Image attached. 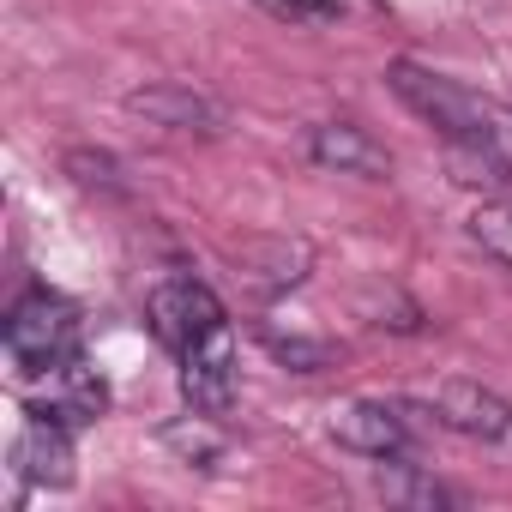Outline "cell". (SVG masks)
Segmentation results:
<instances>
[{
	"mask_svg": "<svg viewBox=\"0 0 512 512\" xmlns=\"http://www.w3.org/2000/svg\"><path fill=\"white\" fill-rule=\"evenodd\" d=\"M386 85H392V97H398L416 121H428L452 151H500L494 115H488L458 79H446V73H434V67H422V61H392V67H386Z\"/></svg>",
	"mask_w": 512,
	"mask_h": 512,
	"instance_id": "obj_1",
	"label": "cell"
},
{
	"mask_svg": "<svg viewBox=\"0 0 512 512\" xmlns=\"http://www.w3.org/2000/svg\"><path fill=\"white\" fill-rule=\"evenodd\" d=\"M79 338H85V320L61 290H25L7 314V356L25 374H55L61 362H73Z\"/></svg>",
	"mask_w": 512,
	"mask_h": 512,
	"instance_id": "obj_2",
	"label": "cell"
},
{
	"mask_svg": "<svg viewBox=\"0 0 512 512\" xmlns=\"http://www.w3.org/2000/svg\"><path fill=\"white\" fill-rule=\"evenodd\" d=\"M145 320H151V332H157V344H163L169 356H181V350H193L199 338H211L217 326H229V320H223V302H217L211 284H199V278H163V284L145 296Z\"/></svg>",
	"mask_w": 512,
	"mask_h": 512,
	"instance_id": "obj_3",
	"label": "cell"
},
{
	"mask_svg": "<svg viewBox=\"0 0 512 512\" xmlns=\"http://www.w3.org/2000/svg\"><path fill=\"white\" fill-rule=\"evenodd\" d=\"M326 434H332L344 452L380 458V464H386V458H410V446H416V422H410V410L392 404V398H344V404L332 410Z\"/></svg>",
	"mask_w": 512,
	"mask_h": 512,
	"instance_id": "obj_4",
	"label": "cell"
},
{
	"mask_svg": "<svg viewBox=\"0 0 512 512\" xmlns=\"http://www.w3.org/2000/svg\"><path fill=\"white\" fill-rule=\"evenodd\" d=\"M434 416H440V428H452L476 446H512V404L500 392H488L482 380H440Z\"/></svg>",
	"mask_w": 512,
	"mask_h": 512,
	"instance_id": "obj_5",
	"label": "cell"
},
{
	"mask_svg": "<svg viewBox=\"0 0 512 512\" xmlns=\"http://www.w3.org/2000/svg\"><path fill=\"white\" fill-rule=\"evenodd\" d=\"M175 362H181V398L193 410H205V416H229L235 410V386L241 380H235V338H229V326H217L211 338H199Z\"/></svg>",
	"mask_w": 512,
	"mask_h": 512,
	"instance_id": "obj_6",
	"label": "cell"
},
{
	"mask_svg": "<svg viewBox=\"0 0 512 512\" xmlns=\"http://www.w3.org/2000/svg\"><path fill=\"white\" fill-rule=\"evenodd\" d=\"M13 470H19V482L67 488L73 482V428L31 410L25 428H19V440H13Z\"/></svg>",
	"mask_w": 512,
	"mask_h": 512,
	"instance_id": "obj_7",
	"label": "cell"
},
{
	"mask_svg": "<svg viewBox=\"0 0 512 512\" xmlns=\"http://www.w3.org/2000/svg\"><path fill=\"white\" fill-rule=\"evenodd\" d=\"M308 157H314L320 169L362 175V181H386V175H392V151H386L368 127H356V121H320V127L308 133Z\"/></svg>",
	"mask_w": 512,
	"mask_h": 512,
	"instance_id": "obj_8",
	"label": "cell"
},
{
	"mask_svg": "<svg viewBox=\"0 0 512 512\" xmlns=\"http://www.w3.org/2000/svg\"><path fill=\"white\" fill-rule=\"evenodd\" d=\"M127 109L145 115L151 127H169V133H223V103L193 91V85H145V91H127Z\"/></svg>",
	"mask_w": 512,
	"mask_h": 512,
	"instance_id": "obj_9",
	"label": "cell"
},
{
	"mask_svg": "<svg viewBox=\"0 0 512 512\" xmlns=\"http://www.w3.org/2000/svg\"><path fill=\"white\" fill-rule=\"evenodd\" d=\"M235 266H241L235 278H241L247 296L272 302V296H284L308 278V241H253V247H241Z\"/></svg>",
	"mask_w": 512,
	"mask_h": 512,
	"instance_id": "obj_10",
	"label": "cell"
},
{
	"mask_svg": "<svg viewBox=\"0 0 512 512\" xmlns=\"http://www.w3.org/2000/svg\"><path fill=\"white\" fill-rule=\"evenodd\" d=\"M31 410H37V416H55V422H67V428H85V422H97V416L109 410V386H103L97 368H85V362L73 356V362H61V368L49 374V398L31 404Z\"/></svg>",
	"mask_w": 512,
	"mask_h": 512,
	"instance_id": "obj_11",
	"label": "cell"
},
{
	"mask_svg": "<svg viewBox=\"0 0 512 512\" xmlns=\"http://www.w3.org/2000/svg\"><path fill=\"white\" fill-rule=\"evenodd\" d=\"M223 416H205V410H193V416H181V422H169L163 428V446L187 464V470H217L223 458H229V440H223V428H217Z\"/></svg>",
	"mask_w": 512,
	"mask_h": 512,
	"instance_id": "obj_12",
	"label": "cell"
},
{
	"mask_svg": "<svg viewBox=\"0 0 512 512\" xmlns=\"http://www.w3.org/2000/svg\"><path fill=\"white\" fill-rule=\"evenodd\" d=\"M374 488H380V500H392V506H464L458 488H446L440 476H428V470H416V464H404V458H386V470L374 476Z\"/></svg>",
	"mask_w": 512,
	"mask_h": 512,
	"instance_id": "obj_13",
	"label": "cell"
},
{
	"mask_svg": "<svg viewBox=\"0 0 512 512\" xmlns=\"http://www.w3.org/2000/svg\"><path fill=\"white\" fill-rule=\"evenodd\" d=\"M470 241L488 253V260L512 266V187L494 193V199H482V205L470 211Z\"/></svg>",
	"mask_w": 512,
	"mask_h": 512,
	"instance_id": "obj_14",
	"label": "cell"
},
{
	"mask_svg": "<svg viewBox=\"0 0 512 512\" xmlns=\"http://www.w3.org/2000/svg\"><path fill=\"white\" fill-rule=\"evenodd\" d=\"M266 350H272L278 362H290L296 374H320V368L338 362V350L320 344V338H284V332H266Z\"/></svg>",
	"mask_w": 512,
	"mask_h": 512,
	"instance_id": "obj_15",
	"label": "cell"
},
{
	"mask_svg": "<svg viewBox=\"0 0 512 512\" xmlns=\"http://www.w3.org/2000/svg\"><path fill=\"white\" fill-rule=\"evenodd\" d=\"M253 7H266L272 19H290V25H332V19H344V0H253Z\"/></svg>",
	"mask_w": 512,
	"mask_h": 512,
	"instance_id": "obj_16",
	"label": "cell"
},
{
	"mask_svg": "<svg viewBox=\"0 0 512 512\" xmlns=\"http://www.w3.org/2000/svg\"><path fill=\"white\" fill-rule=\"evenodd\" d=\"M67 169H73V175H79L85 187H121V181H115V163H109V157H91V151H73V157H67Z\"/></svg>",
	"mask_w": 512,
	"mask_h": 512,
	"instance_id": "obj_17",
	"label": "cell"
}]
</instances>
